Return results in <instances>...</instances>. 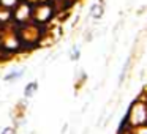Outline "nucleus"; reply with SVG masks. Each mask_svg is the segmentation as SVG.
Instances as JSON below:
<instances>
[{"mask_svg": "<svg viewBox=\"0 0 147 134\" xmlns=\"http://www.w3.org/2000/svg\"><path fill=\"white\" fill-rule=\"evenodd\" d=\"M19 76H22V73H14V74H8L5 79L7 80H13V79H16V77H19Z\"/></svg>", "mask_w": 147, "mask_h": 134, "instance_id": "f03ea898", "label": "nucleus"}, {"mask_svg": "<svg viewBox=\"0 0 147 134\" xmlns=\"http://www.w3.org/2000/svg\"><path fill=\"white\" fill-rule=\"evenodd\" d=\"M35 90H36V82L29 84V87L26 88V96H30V93H32V92H35Z\"/></svg>", "mask_w": 147, "mask_h": 134, "instance_id": "f257e3e1", "label": "nucleus"}]
</instances>
